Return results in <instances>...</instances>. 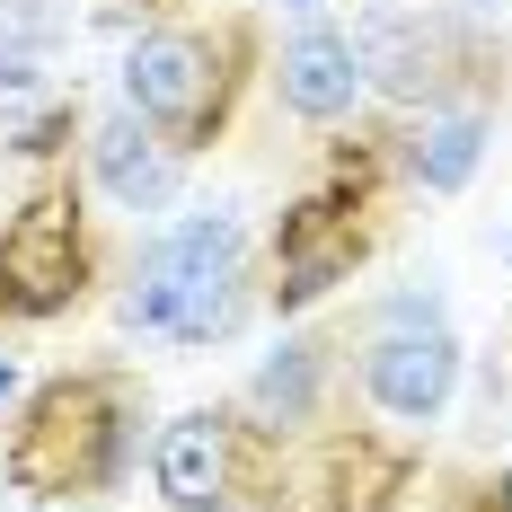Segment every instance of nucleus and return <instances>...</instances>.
<instances>
[{
  "label": "nucleus",
  "mask_w": 512,
  "mask_h": 512,
  "mask_svg": "<svg viewBox=\"0 0 512 512\" xmlns=\"http://www.w3.org/2000/svg\"><path fill=\"white\" fill-rule=\"evenodd\" d=\"M318 380H327V345L318 336H292V345H274L265 354V371L248 380V407H256V424H309L318 415Z\"/></svg>",
  "instance_id": "obj_12"
},
{
  "label": "nucleus",
  "mask_w": 512,
  "mask_h": 512,
  "mask_svg": "<svg viewBox=\"0 0 512 512\" xmlns=\"http://www.w3.org/2000/svg\"><path fill=\"white\" fill-rule=\"evenodd\" d=\"M124 460H133V389L115 371H62L27 398L0 477L18 495H98L124 477Z\"/></svg>",
  "instance_id": "obj_1"
},
{
  "label": "nucleus",
  "mask_w": 512,
  "mask_h": 512,
  "mask_svg": "<svg viewBox=\"0 0 512 512\" xmlns=\"http://www.w3.org/2000/svg\"><path fill=\"white\" fill-rule=\"evenodd\" d=\"M362 389H371V407L380 415H424L451 407V389H460V336L442 327V318H407V327H380V345L362 362Z\"/></svg>",
  "instance_id": "obj_7"
},
{
  "label": "nucleus",
  "mask_w": 512,
  "mask_h": 512,
  "mask_svg": "<svg viewBox=\"0 0 512 512\" xmlns=\"http://www.w3.org/2000/svg\"><path fill=\"white\" fill-rule=\"evenodd\" d=\"M62 133H71V106H45L36 124H18V159H53V151H62Z\"/></svg>",
  "instance_id": "obj_16"
},
{
  "label": "nucleus",
  "mask_w": 512,
  "mask_h": 512,
  "mask_svg": "<svg viewBox=\"0 0 512 512\" xmlns=\"http://www.w3.org/2000/svg\"><path fill=\"white\" fill-rule=\"evenodd\" d=\"M80 292H89V230H80V204L62 186H45L0 221V309L62 318Z\"/></svg>",
  "instance_id": "obj_6"
},
{
  "label": "nucleus",
  "mask_w": 512,
  "mask_h": 512,
  "mask_svg": "<svg viewBox=\"0 0 512 512\" xmlns=\"http://www.w3.org/2000/svg\"><path fill=\"white\" fill-rule=\"evenodd\" d=\"M477 159H486V115H477V106L424 115V133L407 142V168H415V186H433V195H460L468 177H477Z\"/></svg>",
  "instance_id": "obj_13"
},
{
  "label": "nucleus",
  "mask_w": 512,
  "mask_h": 512,
  "mask_svg": "<svg viewBox=\"0 0 512 512\" xmlns=\"http://www.w3.org/2000/svg\"><path fill=\"white\" fill-rule=\"evenodd\" d=\"M354 71L380 89V98H398V106H415V98H433L442 89V36L415 18V9H398V0H371L354 18Z\"/></svg>",
  "instance_id": "obj_8"
},
{
  "label": "nucleus",
  "mask_w": 512,
  "mask_h": 512,
  "mask_svg": "<svg viewBox=\"0 0 512 512\" xmlns=\"http://www.w3.org/2000/svg\"><path fill=\"white\" fill-rule=\"evenodd\" d=\"M362 98V71H354V45L336 27H301L283 45V106L309 115V124H336L345 106Z\"/></svg>",
  "instance_id": "obj_10"
},
{
  "label": "nucleus",
  "mask_w": 512,
  "mask_h": 512,
  "mask_svg": "<svg viewBox=\"0 0 512 512\" xmlns=\"http://www.w3.org/2000/svg\"><path fill=\"white\" fill-rule=\"evenodd\" d=\"M36 89H45V53L0 45V98H36Z\"/></svg>",
  "instance_id": "obj_15"
},
{
  "label": "nucleus",
  "mask_w": 512,
  "mask_h": 512,
  "mask_svg": "<svg viewBox=\"0 0 512 512\" xmlns=\"http://www.w3.org/2000/svg\"><path fill=\"white\" fill-rule=\"evenodd\" d=\"M239 62H248V27H159L124 53V106L159 124L177 151H204L212 133L230 124L239 98Z\"/></svg>",
  "instance_id": "obj_3"
},
{
  "label": "nucleus",
  "mask_w": 512,
  "mask_h": 512,
  "mask_svg": "<svg viewBox=\"0 0 512 512\" xmlns=\"http://www.w3.org/2000/svg\"><path fill=\"white\" fill-rule=\"evenodd\" d=\"M292 9H318V0H292Z\"/></svg>",
  "instance_id": "obj_18"
},
{
  "label": "nucleus",
  "mask_w": 512,
  "mask_h": 512,
  "mask_svg": "<svg viewBox=\"0 0 512 512\" xmlns=\"http://www.w3.org/2000/svg\"><path fill=\"white\" fill-rule=\"evenodd\" d=\"M9 389H18V371H9V354H0V398H9Z\"/></svg>",
  "instance_id": "obj_17"
},
{
  "label": "nucleus",
  "mask_w": 512,
  "mask_h": 512,
  "mask_svg": "<svg viewBox=\"0 0 512 512\" xmlns=\"http://www.w3.org/2000/svg\"><path fill=\"white\" fill-rule=\"evenodd\" d=\"M62 36H71V0H0V45L53 53Z\"/></svg>",
  "instance_id": "obj_14"
},
{
  "label": "nucleus",
  "mask_w": 512,
  "mask_h": 512,
  "mask_svg": "<svg viewBox=\"0 0 512 512\" xmlns=\"http://www.w3.org/2000/svg\"><path fill=\"white\" fill-rule=\"evenodd\" d=\"M407 477H415L407 451H389V442L354 433V442H336V451H327V477H318V512H398Z\"/></svg>",
  "instance_id": "obj_11"
},
{
  "label": "nucleus",
  "mask_w": 512,
  "mask_h": 512,
  "mask_svg": "<svg viewBox=\"0 0 512 512\" xmlns=\"http://www.w3.org/2000/svg\"><path fill=\"white\" fill-rule=\"evenodd\" d=\"M124 318L142 336H168V345H212L248 318V230L230 212H186L177 230H159L133 292H124Z\"/></svg>",
  "instance_id": "obj_2"
},
{
  "label": "nucleus",
  "mask_w": 512,
  "mask_h": 512,
  "mask_svg": "<svg viewBox=\"0 0 512 512\" xmlns=\"http://www.w3.org/2000/svg\"><path fill=\"white\" fill-rule=\"evenodd\" d=\"M362 256H371V221H362V168H354V159H336V186L301 195V204L283 212V230H274V309L292 318V309L327 301V292L354 274Z\"/></svg>",
  "instance_id": "obj_5"
},
{
  "label": "nucleus",
  "mask_w": 512,
  "mask_h": 512,
  "mask_svg": "<svg viewBox=\"0 0 512 512\" xmlns=\"http://www.w3.org/2000/svg\"><path fill=\"white\" fill-rule=\"evenodd\" d=\"M159 495L177 512H274L283 504V442L274 424H239L221 407H195L159 433Z\"/></svg>",
  "instance_id": "obj_4"
},
{
  "label": "nucleus",
  "mask_w": 512,
  "mask_h": 512,
  "mask_svg": "<svg viewBox=\"0 0 512 512\" xmlns=\"http://www.w3.org/2000/svg\"><path fill=\"white\" fill-rule=\"evenodd\" d=\"M89 168H98V186H106L124 212H159L168 195H177V142H168L159 124H142L133 106L98 124V142H89Z\"/></svg>",
  "instance_id": "obj_9"
},
{
  "label": "nucleus",
  "mask_w": 512,
  "mask_h": 512,
  "mask_svg": "<svg viewBox=\"0 0 512 512\" xmlns=\"http://www.w3.org/2000/svg\"><path fill=\"white\" fill-rule=\"evenodd\" d=\"M142 9H159V0H142Z\"/></svg>",
  "instance_id": "obj_19"
}]
</instances>
